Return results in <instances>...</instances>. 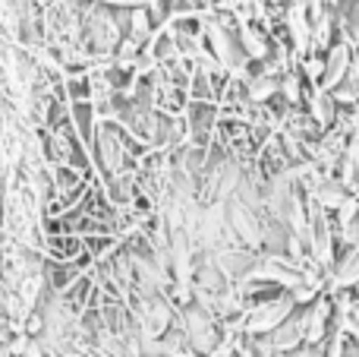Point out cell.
<instances>
[{"label": "cell", "instance_id": "obj_1", "mask_svg": "<svg viewBox=\"0 0 359 357\" xmlns=\"http://www.w3.org/2000/svg\"><path fill=\"white\" fill-rule=\"evenodd\" d=\"M293 297L290 294H280V297H271V301H262V304H252L246 307L243 313V335H268L271 329H278L287 316L293 313Z\"/></svg>", "mask_w": 359, "mask_h": 357}, {"label": "cell", "instance_id": "obj_2", "mask_svg": "<svg viewBox=\"0 0 359 357\" xmlns=\"http://www.w3.org/2000/svg\"><path fill=\"white\" fill-rule=\"evenodd\" d=\"M95 130H98V136H95V139H98V155H101V164H104L107 174L117 177L120 171H123V164H126L123 139H120L117 126H111V124H98Z\"/></svg>", "mask_w": 359, "mask_h": 357}, {"label": "cell", "instance_id": "obj_3", "mask_svg": "<svg viewBox=\"0 0 359 357\" xmlns=\"http://www.w3.org/2000/svg\"><path fill=\"white\" fill-rule=\"evenodd\" d=\"M268 345H271L274 354H287L293 348L306 345V313H290L278 329H271Z\"/></svg>", "mask_w": 359, "mask_h": 357}, {"label": "cell", "instance_id": "obj_4", "mask_svg": "<svg viewBox=\"0 0 359 357\" xmlns=\"http://www.w3.org/2000/svg\"><path fill=\"white\" fill-rule=\"evenodd\" d=\"M331 316H334V307L328 297H316V304L306 310V345H322L325 335L331 332Z\"/></svg>", "mask_w": 359, "mask_h": 357}, {"label": "cell", "instance_id": "obj_5", "mask_svg": "<svg viewBox=\"0 0 359 357\" xmlns=\"http://www.w3.org/2000/svg\"><path fill=\"white\" fill-rule=\"evenodd\" d=\"M350 48L347 44H334V48L328 51V60H325V73L322 79H318V89H325V92H334L337 86H341L344 79H347V70H350Z\"/></svg>", "mask_w": 359, "mask_h": 357}, {"label": "cell", "instance_id": "obj_6", "mask_svg": "<svg viewBox=\"0 0 359 357\" xmlns=\"http://www.w3.org/2000/svg\"><path fill=\"white\" fill-rule=\"evenodd\" d=\"M309 196L325 209V212H334V209L347 200V183L331 177V174H322V181L316 183V190H312Z\"/></svg>", "mask_w": 359, "mask_h": 357}, {"label": "cell", "instance_id": "obj_7", "mask_svg": "<svg viewBox=\"0 0 359 357\" xmlns=\"http://www.w3.org/2000/svg\"><path fill=\"white\" fill-rule=\"evenodd\" d=\"M353 285H359V244L350 247V253L341 259V266L331 272V291L353 288Z\"/></svg>", "mask_w": 359, "mask_h": 357}, {"label": "cell", "instance_id": "obj_8", "mask_svg": "<svg viewBox=\"0 0 359 357\" xmlns=\"http://www.w3.org/2000/svg\"><path fill=\"white\" fill-rule=\"evenodd\" d=\"M278 86L280 82L274 79V76H252V79H246V95H249V101L252 105H265L268 98H271L274 92H278Z\"/></svg>", "mask_w": 359, "mask_h": 357}, {"label": "cell", "instance_id": "obj_9", "mask_svg": "<svg viewBox=\"0 0 359 357\" xmlns=\"http://www.w3.org/2000/svg\"><path fill=\"white\" fill-rule=\"evenodd\" d=\"M151 16H149V10L145 6H136V10L130 13V38L136 44H149L151 41Z\"/></svg>", "mask_w": 359, "mask_h": 357}, {"label": "cell", "instance_id": "obj_10", "mask_svg": "<svg viewBox=\"0 0 359 357\" xmlns=\"http://www.w3.org/2000/svg\"><path fill=\"white\" fill-rule=\"evenodd\" d=\"M337 117V105L334 98H331L325 89H318L316 95H312V120H316L318 126H328L331 120Z\"/></svg>", "mask_w": 359, "mask_h": 357}, {"label": "cell", "instance_id": "obj_11", "mask_svg": "<svg viewBox=\"0 0 359 357\" xmlns=\"http://www.w3.org/2000/svg\"><path fill=\"white\" fill-rule=\"evenodd\" d=\"M240 41H243V48H246L249 57H255V60L265 57V41H262V35L252 29V25H240Z\"/></svg>", "mask_w": 359, "mask_h": 357}, {"label": "cell", "instance_id": "obj_12", "mask_svg": "<svg viewBox=\"0 0 359 357\" xmlns=\"http://www.w3.org/2000/svg\"><path fill=\"white\" fill-rule=\"evenodd\" d=\"M278 92H284L287 105H299V76L287 73V76H284V82L278 86Z\"/></svg>", "mask_w": 359, "mask_h": 357}, {"label": "cell", "instance_id": "obj_13", "mask_svg": "<svg viewBox=\"0 0 359 357\" xmlns=\"http://www.w3.org/2000/svg\"><path fill=\"white\" fill-rule=\"evenodd\" d=\"M303 73H306V79H322V73H325V60L322 57H306L303 60Z\"/></svg>", "mask_w": 359, "mask_h": 357}, {"label": "cell", "instance_id": "obj_14", "mask_svg": "<svg viewBox=\"0 0 359 357\" xmlns=\"http://www.w3.org/2000/svg\"><path fill=\"white\" fill-rule=\"evenodd\" d=\"M236 348H240V345H233V342H230V339H224L221 345L215 348V351H211V354H205V357H236Z\"/></svg>", "mask_w": 359, "mask_h": 357}, {"label": "cell", "instance_id": "obj_15", "mask_svg": "<svg viewBox=\"0 0 359 357\" xmlns=\"http://www.w3.org/2000/svg\"><path fill=\"white\" fill-rule=\"evenodd\" d=\"M19 357H48V354H44V348L38 345V339H32L29 345H25V351L19 354Z\"/></svg>", "mask_w": 359, "mask_h": 357}, {"label": "cell", "instance_id": "obj_16", "mask_svg": "<svg viewBox=\"0 0 359 357\" xmlns=\"http://www.w3.org/2000/svg\"><path fill=\"white\" fill-rule=\"evenodd\" d=\"M0 357H13V351H10V345H6V342H0Z\"/></svg>", "mask_w": 359, "mask_h": 357}]
</instances>
